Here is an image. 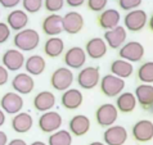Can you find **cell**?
<instances>
[{"label":"cell","mask_w":153,"mask_h":145,"mask_svg":"<svg viewBox=\"0 0 153 145\" xmlns=\"http://www.w3.org/2000/svg\"><path fill=\"white\" fill-rule=\"evenodd\" d=\"M56 105V96L50 91H41L33 98V108L37 112H49Z\"/></svg>","instance_id":"obj_20"},{"label":"cell","mask_w":153,"mask_h":145,"mask_svg":"<svg viewBox=\"0 0 153 145\" xmlns=\"http://www.w3.org/2000/svg\"><path fill=\"white\" fill-rule=\"evenodd\" d=\"M72 82H74V73L71 72L70 68L66 67H61L56 70L50 77V85L57 91L68 90Z\"/></svg>","instance_id":"obj_2"},{"label":"cell","mask_w":153,"mask_h":145,"mask_svg":"<svg viewBox=\"0 0 153 145\" xmlns=\"http://www.w3.org/2000/svg\"><path fill=\"white\" fill-rule=\"evenodd\" d=\"M8 144V136L4 131H0V145H7Z\"/></svg>","instance_id":"obj_41"},{"label":"cell","mask_w":153,"mask_h":145,"mask_svg":"<svg viewBox=\"0 0 153 145\" xmlns=\"http://www.w3.org/2000/svg\"><path fill=\"white\" fill-rule=\"evenodd\" d=\"M40 35L32 28H25L17 32L13 37V44L19 52H32L39 46Z\"/></svg>","instance_id":"obj_1"},{"label":"cell","mask_w":153,"mask_h":145,"mask_svg":"<svg viewBox=\"0 0 153 145\" xmlns=\"http://www.w3.org/2000/svg\"><path fill=\"white\" fill-rule=\"evenodd\" d=\"M86 62V53L80 46H72L65 54V63L67 67L79 70Z\"/></svg>","instance_id":"obj_14"},{"label":"cell","mask_w":153,"mask_h":145,"mask_svg":"<svg viewBox=\"0 0 153 145\" xmlns=\"http://www.w3.org/2000/svg\"><path fill=\"white\" fill-rule=\"evenodd\" d=\"M46 63L41 55H31L25 61V68L30 76H39L45 71Z\"/></svg>","instance_id":"obj_26"},{"label":"cell","mask_w":153,"mask_h":145,"mask_svg":"<svg viewBox=\"0 0 153 145\" xmlns=\"http://www.w3.org/2000/svg\"><path fill=\"white\" fill-rule=\"evenodd\" d=\"M31 145H46V144H44L42 141H33Z\"/></svg>","instance_id":"obj_44"},{"label":"cell","mask_w":153,"mask_h":145,"mask_svg":"<svg viewBox=\"0 0 153 145\" xmlns=\"http://www.w3.org/2000/svg\"><path fill=\"white\" fill-rule=\"evenodd\" d=\"M118 4L124 10H134L142 4V0H118Z\"/></svg>","instance_id":"obj_35"},{"label":"cell","mask_w":153,"mask_h":145,"mask_svg":"<svg viewBox=\"0 0 153 145\" xmlns=\"http://www.w3.org/2000/svg\"><path fill=\"white\" fill-rule=\"evenodd\" d=\"M65 50V42L61 37H49L44 44V53L50 58L59 57Z\"/></svg>","instance_id":"obj_29"},{"label":"cell","mask_w":153,"mask_h":145,"mask_svg":"<svg viewBox=\"0 0 153 145\" xmlns=\"http://www.w3.org/2000/svg\"><path fill=\"white\" fill-rule=\"evenodd\" d=\"M137 107V98L133 92H121L116 100V108L122 113L133 112Z\"/></svg>","instance_id":"obj_27"},{"label":"cell","mask_w":153,"mask_h":145,"mask_svg":"<svg viewBox=\"0 0 153 145\" xmlns=\"http://www.w3.org/2000/svg\"><path fill=\"white\" fill-rule=\"evenodd\" d=\"M22 0H0V5L5 9H13Z\"/></svg>","instance_id":"obj_37"},{"label":"cell","mask_w":153,"mask_h":145,"mask_svg":"<svg viewBox=\"0 0 153 145\" xmlns=\"http://www.w3.org/2000/svg\"><path fill=\"white\" fill-rule=\"evenodd\" d=\"M138 78L143 84H152L153 82V62H146L139 67L138 70Z\"/></svg>","instance_id":"obj_31"},{"label":"cell","mask_w":153,"mask_h":145,"mask_svg":"<svg viewBox=\"0 0 153 145\" xmlns=\"http://www.w3.org/2000/svg\"><path fill=\"white\" fill-rule=\"evenodd\" d=\"M12 87L19 95H26V94L32 92L33 87H35V81H33L32 76L22 72V73H18L13 77V80H12Z\"/></svg>","instance_id":"obj_12"},{"label":"cell","mask_w":153,"mask_h":145,"mask_svg":"<svg viewBox=\"0 0 153 145\" xmlns=\"http://www.w3.org/2000/svg\"><path fill=\"white\" fill-rule=\"evenodd\" d=\"M41 28L44 31L45 35H48L50 37H54L59 35L61 32H63L62 28V17L57 13H52L48 17H45L42 21Z\"/></svg>","instance_id":"obj_17"},{"label":"cell","mask_w":153,"mask_h":145,"mask_svg":"<svg viewBox=\"0 0 153 145\" xmlns=\"http://www.w3.org/2000/svg\"><path fill=\"white\" fill-rule=\"evenodd\" d=\"M22 5L27 13H37L44 5V0H22Z\"/></svg>","instance_id":"obj_32"},{"label":"cell","mask_w":153,"mask_h":145,"mask_svg":"<svg viewBox=\"0 0 153 145\" xmlns=\"http://www.w3.org/2000/svg\"><path fill=\"white\" fill-rule=\"evenodd\" d=\"M28 23V16L25 10H21V9H14L12 10L9 14L7 17V24L8 27L13 31H22V30L26 28Z\"/></svg>","instance_id":"obj_18"},{"label":"cell","mask_w":153,"mask_h":145,"mask_svg":"<svg viewBox=\"0 0 153 145\" xmlns=\"http://www.w3.org/2000/svg\"><path fill=\"white\" fill-rule=\"evenodd\" d=\"M10 37V28L5 22H0V44H4Z\"/></svg>","instance_id":"obj_36"},{"label":"cell","mask_w":153,"mask_h":145,"mask_svg":"<svg viewBox=\"0 0 153 145\" xmlns=\"http://www.w3.org/2000/svg\"><path fill=\"white\" fill-rule=\"evenodd\" d=\"M100 81L99 68L97 67H86L82 68L77 75V84L85 90L94 89Z\"/></svg>","instance_id":"obj_5"},{"label":"cell","mask_w":153,"mask_h":145,"mask_svg":"<svg viewBox=\"0 0 153 145\" xmlns=\"http://www.w3.org/2000/svg\"><path fill=\"white\" fill-rule=\"evenodd\" d=\"M117 117H118V110L116 108V105H113L111 103L102 104L97 109V113H95L97 122L102 127L113 126V123L117 121Z\"/></svg>","instance_id":"obj_4"},{"label":"cell","mask_w":153,"mask_h":145,"mask_svg":"<svg viewBox=\"0 0 153 145\" xmlns=\"http://www.w3.org/2000/svg\"><path fill=\"white\" fill-rule=\"evenodd\" d=\"M108 0H88V8L93 12H103Z\"/></svg>","instance_id":"obj_34"},{"label":"cell","mask_w":153,"mask_h":145,"mask_svg":"<svg viewBox=\"0 0 153 145\" xmlns=\"http://www.w3.org/2000/svg\"><path fill=\"white\" fill-rule=\"evenodd\" d=\"M111 72H112L113 76L124 80V78H127L131 76V73L134 72V67L130 62L124 61V59H117V61L112 62Z\"/></svg>","instance_id":"obj_28"},{"label":"cell","mask_w":153,"mask_h":145,"mask_svg":"<svg viewBox=\"0 0 153 145\" xmlns=\"http://www.w3.org/2000/svg\"><path fill=\"white\" fill-rule=\"evenodd\" d=\"M65 5V0H44L45 9L50 13H57Z\"/></svg>","instance_id":"obj_33"},{"label":"cell","mask_w":153,"mask_h":145,"mask_svg":"<svg viewBox=\"0 0 153 145\" xmlns=\"http://www.w3.org/2000/svg\"><path fill=\"white\" fill-rule=\"evenodd\" d=\"M133 136L139 143H146L153 139V123L148 119L138 121L133 126Z\"/></svg>","instance_id":"obj_15"},{"label":"cell","mask_w":153,"mask_h":145,"mask_svg":"<svg viewBox=\"0 0 153 145\" xmlns=\"http://www.w3.org/2000/svg\"><path fill=\"white\" fill-rule=\"evenodd\" d=\"M84 27V18L79 12H68L65 17H62V28L63 31L70 33V35H76Z\"/></svg>","instance_id":"obj_11"},{"label":"cell","mask_w":153,"mask_h":145,"mask_svg":"<svg viewBox=\"0 0 153 145\" xmlns=\"http://www.w3.org/2000/svg\"><path fill=\"white\" fill-rule=\"evenodd\" d=\"M148 24H149V28L153 31V14L151 16V18H149V23H148Z\"/></svg>","instance_id":"obj_43"},{"label":"cell","mask_w":153,"mask_h":145,"mask_svg":"<svg viewBox=\"0 0 153 145\" xmlns=\"http://www.w3.org/2000/svg\"><path fill=\"white\" fill-rule=\"evenodd\" d=\"M66 3H67V5H70L72 8H77L82 5L85 3V0H66Z\"/></svg>","instance_id":"obj_39"},{"label":"cell","mask_w":153,"mask_h":145,"mask_svg":"<svg viewBox=\"0 0 153 145\" xmlns=\"http://www.w3.org/2000/svg\"><path fill=\"white\" fill-rule=\"evenodd\" d=\"M85 53L93 59H100L107 54V44L100 37H93L86 42Z\"/></svg>","instance_id":"obj_22"},{"label":"cell","mask_w":153,"mask_h":145,"mask_svg":"<svg viewBox=\"0 0 153 145\" xmlns=\"http://www.w3.org/2000/svg\"><path fill=\"white\" fill-rule=\"evenodd\" d=\"M82 100H84V96L81 91L77 90V89H68V90L63 92V95L61 98L62 105L66 109H70V110L77 109L82 104Z\"/></svg>","instance_id":"obj_23"},{"label":"cell","mask_w":153,"mask_h":145,"mask_svg":"<svg viewBox=\"0 0 153 145\" xmlns=\"http://www.w3.org/2000/svg\"><path fill=\"white\" fill-rule=\"evenodd\" d=\"M62 126V116L58 112H45L39 118V129L45 134H53Z\"/></svg>","instance_id":"obj_7"},{"label":"cell","mask_w":153,"mask_h":145,"mask_svg":"<svg viewBox=\"0 0 153 145\" xmlns=\"http://www.w3.org/2000/svg\"><path fill=\"white\" fill-rule=\"evenodd\" d=\"M121 19V16L118 13V10L116 9H107L103 10L98 17V22H99V26L104 30H112L114 27L118 26Z\"/></svg>","instance_id":"obj_24"},{"label":"cell","mask_w":153,"mask_h":145,"mask_svg":"<svg viewBox=\"0 0 153 145\" xmlns=\"http://www.w3.org/2000/svg\"><path fill=\"white\" fill-rule=\"evenodd\" d=\"M8 78H9V72L5 67L0 66V86L5 85L8 82Z\"/></svg>","instance_id":"obj_38"},{"label":"cell","mask_w":153,"mask_h":145,"mask_svg":"<svg viewBox=\"0 0 153 145\" xmlns=\"http://www.w3.org/2000/svg\"><path fill=\"white\" fill-rule=\"evenodd\" d=\"M100 90L108 98H113L116 95H120L122 90L125 89V81L111 75H105L100 81Z\"/></svg>","instance_id":"obj_3"},{"label":"cell","mask_w":153,"mask_h":145,"mask_svg":"<svg viewBox=\"0 0 153 145\" xmlns=\"http://www.w3.org/2000/svg\"><path fill=\"white\" fill-rule=\"evenodd\" d=\"M7 145H27V144L22 139H13V140H10V141L8 143Z\"/></svg>","instance_id":"obj_40"},{"label":"cell","mask_w":153,"mask_h":145,"mask_svg":"<svg viewBox=\"0 0 153 145\" xmlns=\"http://www.w3.org/2000/svg\"><path fill=\"white\" fill-rule=\"evenodd\" d=\"M118 55L127 62H139L144 57V46L138 41H130L121 46Z\"/></svg>","instance_id":"obj_8"},{"label":"cell","mask_w":153,"mask_h":145,"mask_svg":"<svg viewBox=\"0 0 153 145\" xmlns=\"http://www.w3.org/2000/svg\"><path fill=\"white\" fill-rule=\"evenodd\" d=\"M23 108V99L17 92H7L0 99V109L8 114H17Z\"/></svg>","instance_id":"obj_6"},{"label":"cell","mask_w":153,"mask_h":145,"mask_svg":"<svg viewBox=\"0 0 153 145\" xmlns=\"http://www.w3.org/2000/svg\"><path fill=\"white\" fill-rule=\"evenodd\" d=\"M68 126L71 134H74L75 136H82L90 130V119L84 114H77L71 118Z\"/></svg>","instance_id":"obj_25"},{"label":"cell","mask_w":153,"mask_h":145,"mask_svg":"<svg viewBox=\"0 0 153 145\" xmlns=\"http://www.w3.org/2000/svg\"><path fill=\"white\" fill-rule=\"evenodd\" d=\"M33 125V119L30 113L26 112H19L14 114L12 118V129H13L17 134H26L31 130Z\"/></svg>","instance_id":"obj_21"},{"label":"cell","mask_w":153,"mask_h":145,"mask_svg":"<svg viewBox=\"0 0 153 145\" xmlns=\"http://www.w3.org/2000/svg\"><path fill=\"white\" fill-rule=\"evenodd\" d=\"M89 145H104L103 143H99V141H94V143H91V144H89Z\"/></svg>","instance_id":"obj_45"},{"label":"cell","mask_w":153,"mask_h":145,"mask_svg":"<svg viewBox=\"0 0 153 145\" xmlns=\"http://www.w3.org/2000/svg\"><path fill=\"white\" fill-rule=\"evenodd\" d=\"M135 98L144 109H151L153 107V85L142 84L135 89Z\"/></svg>","instance_id":"obj_19"},{"label":"cell","mask_w":153,"mask_h":145,"mask_svg":"<svg viewBox=\"0 0 153 145\" xmlns=\"http://www.w3.org/2000/svg\"><path fill=\"white\" fill-rule=\"evenodd\" d=\"M103 139L107 145H124L127 140V131L124 126H109L105 130Z\"/></svg>","instance_id":"obj_13"},{"label":"cell","mask_w":153,"mask_h":145,"mask_svg":"<svg viewBox=\"0 0 153 145\" xmlns=\"http://www.w3.org/2000/svg\"><path fill=\"white\" fill-rule=\"evenodd\" d=\"M124 23H125V27L129 30V31L139 32V31H142L147 24V13L142 9L130 10L129 13L125 16Z\"/></svg>","instance_id":"obj_10"},{"label":"cell","mask_w":153,"mask_h":145,"mask_svg":"<svg viewBox=\"0 0 153 145\" xmlns=\"http://www.w3.org/2000/svg\"><path fill=\"white\" fill-rule=\"evenodd\" d=\"M126 37H127L126 28L122 26H117V27L108 30V31L104 32V40L107 41L108 46L112 49L121 48V46L125 44Z\"/></svg>","instance_id":"obj_16"},{"label":"cell","mask_w":153,"mask_h":145,"mask_svg":"<svg viewBox=\"0 0 153 145\" xmlns=\"http://www.w3.org/2000/svg\"><path fill=\"white\" fill-rule=\"evenodd\" d=\"M25 55L22 52L17 49H9L3 54L1 62L3 67H5L8 71L10 72H17L25 66Z\"/></svg>","instance_id":"obj_9"},{"label":"cell","mask_w":153,"mask_h":145,"mask_svg":"<svg viewBox=\"0 0 153 145\" xmlns=\"http://www.w3.org/2000/svg\"><path fill=\"white\" fill-rule=\"evenodd\" d=\"M48 144L49 145H71L72 135L66 130H58L49 136Z\"/></svg>","instance_id":"obj_30"},{"label":"cell","mask_w":153,"mask_h":145,"mask_svg":"<svg viewBox=\"0 0 153 145\" xmlns=\"http://www.w3.org/2000/svg\"><path fill=\"white\" fill-rule=\"evenodd\" d=\"M4 123H5V113L0 109V127H1Z\"/></svg>","instance_id":"obj_42"}]
</instances>
